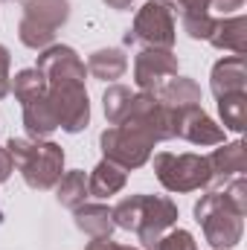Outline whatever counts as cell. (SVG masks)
Returning a JSON list of instances; mask_svg holds the SVG:
<instances>
[{
    "label": "cell",
    "mask_w": 247,
    "mask_h": 250,
    "mask_svg": "<svg viewBox=\"0 0 247 250\" xmlns=\"http://www.w3.org/2000/svg\"><path fill=\"white\" fill-rule=\"evenodd\" d=\"M111 215H114L117 227L137 233L143 248L154 250L157 242L163 239V233L169 227H175L178 204L166 195H131L111 209Z\"/></svg>",
    "instance_id": "1"
},
{
    "label": "cell",
    "mask_w": 247,
    "mask_h": 250,
    "mask_svg": "<svg viewBox=\"0 0 247 250\" xmlns=\"http://www.w3.org/2000/svg\"><path fill=\"white\" fill-rule=\"evenodd\" d=\"M6 151L12 154V163L21 169L26 187L32 189H53L62 181L64 172V151L59 143L50 140H23L12 137L6 143Z\"/></svg>",
    "instance_id": "2"
},
{
    "label": "cell",
    "mask_w": 247,
    "mask_h": 250,
    "mask_svg": "<svg viewBox=\"0 0 247 250\" xmlns=\"http://www.w3.org/2000/svg\"><path fill=\"white\" fill-rule=\"evenodd\" d=\"M245 215H239L233 209V204L224 198V192H206L198 204H195V221L201 224L206 242L215 250H230L242 242Z\"/></svg>",
    "instance_id": "3"
},
{
    "label": "cell",
    "mask_w": 247,
    "mask_h": 250,
    "mask_svg": "<svg viewBox=\"0 0 247 250\" xmlns=\"http://www.w3.org/2000/svg\"><path fill=\"white\" fill-rule=\"evenodd\" d=\"M70 18L67 0H23V21L18 26V38L29 50H47L56 41V32Z\"/></svg>",
    "instance_id": "4"
},
{
    "label": "cell",
    "mask_w": 247,
    "mask_h": 250,
    "mask_svg": "<svg viewBox=\"0 0 247 250\" xmlns=\"http://www.w3.org/2000/svg\"><path fill=\"white\" fill-rule=\"evenodd\" d=\"M154 143L157 140L151 134H145L143 128H134V125H128V123L111 125L99 137V146H102L105 160L123 166L125 172L145 166L148 157H151V151H154Z\"/></svg>",
    "instance_id": "5"
},
{
    "label": "cell",
    "mask_w": 247,
    "mask_h": 250,
    "mask_svg": "<svg viewBox=\"0 0 247 250\" xmlns=\"http://www.w3.org/2000/svg\"><path fill=\"white\" fill-rule=\"evenodd\" d=\"M154 175L169 192H195L212 184L209 160L201 154H154Z\"/></svg>",
    "instance_id": "6"
},
{
    "label": "cell",
    "mask_w": 247,
    "mask_h": 250,
    "mask_svg": "<svg viewBox=\"0 0 247 250\" xmlns=\"http://www.w3.org/2000/svg\"><path fill=\"white\" fill-rule=\"evenodd\" d=\"M125 44H145V50H172L175 47V9L166 0H148L134 26L125 35Z\"/></svg>",
    "instance_id": "7"
},
{
    "label": "cell",
    "mask_w": 247,
    "mask_h": 250,
    "mask_svg": "<svg viewBox=\"0 0 247 250\" xmlns=\"http://www.w3.org/2000/svg\"><path fill=\"white\" fill-rule=\"evenodd\" d=\"M47 102L56 114L59 128L67 134H79L90 123V102L84 82H53L47 84Z\"/></svg>",
    "instance_id": "8"
},
{
    "label": "cell",
    "mask_w": 247,
    "mask_h": 250,
    "mask_svg": "<svg viewBox=\"0 0 247 250\" xmlns=\"http://www.w3.org/2000/svg\"><path fill=\"white\" fill-rule=\"evenodd\" d=\"M35 70L47 79V84H53V82H84L87 79V67L79 59V53L73 47H64V44H53V47L41 50Z\"/></svg>",
    "instance_id": "9"
},
{
    "label": "cell",
    "mask_w": 247,
    "mask_h": 250,
    "mask_svg": "<svg viewBox=\"0 0 247 250\" xmlns=\"http://www.w3.org/2000/svg\"><path fill=\"white\" fill-rule=\"evenodd\" d=\"M172 76H178V56L172 50H143L134 59V84L145 93H154Z\"/></svg>",
    "instance_id": "10"
},
{
    "label": "cell",
    "mask_w": 247,
    "mask_h": 250,
    "mask_svg": "<svg viewBox=\"0 0 247 250\" xmlns=\"http://www.w3.org/2000/svg\"><path fill=\"white\" fill-rule=\"evenodd\" d=\"M178 137L195 146H221L224 128L212 123L201 105H189V108H178Z\"/></svg>",
    "instance_id": "11"
},
{
    "label": "cell",
    "mask_w": 247,
    "mask_h": 250,
    "mask_svg": "<svg viewBox=\"0 0 247 250\" xmlns=\"http://www.w3.org/2000/svg\"><path fill=\"white\" fill-rule=\"evenodd\" d=\"M209 87L218 96H227V93H245L247 90V64L245 56H227L221 62H215L212 67V76H209Z\"/></svg>",
    "instance_id": "12"
},
{
    "label": "cell",
    "mask_w": 247,
    "mask_h": 250,
    "mask_svg": "<svg viewBox=\"0 0 247 250\" xmlns=\"http://www.w3.org/2000/svg\"><path fill=\"white\" fill-rule=\"evenodd\" d=\"M215 50H227V53H236V56H245L247 53V18L245 15H236V18H221L215 21L209 38H206Z\"/></svg>",
    "instance_id": "13"
},
{
    "label": "cell",
    "mask_w": 247,
    "mask_h": 250,
    "mask_svg": "<svg viewBox=\"0 0 247 250\" xmlns=\"http://www.w3.org/2000/svg\"><path fill=\"white\" fill-rule=\"evenodd\" d=\"M209 169H212V181H227V178H239L247 169V157H245V143H221V148H215L209 157Z\"/></svg>",
    "instance_id": "14"
},
{
    "label": "cell",
    "mask_w": 247,
    "mask_h": 250,
    "mask_svg": "<svg viewBox=\"0 0 247 250\" xmlns=\"http://www.w3.org/2000/svg\"><path fill=\"white\" fill-rule=\"evenodd\" d=\"M73 218H76V227L90 239H111V233L117 230L111 209L102 204H82L73 209Z\"/></svg>",
    "instance_id": "15"
},
{
    "label": "cell",
    "mask_w": 247,
    "mask_h": 250,
    "mask_svg": "<svg viewBox=\"0 0 247 250\" xmlns=\"http://www.w3.org/2000/svg\"><path fill=\"white\" fill-rule=\"evenodd\" d=\"M157 102L169 105V108H189V105H201V87L186 79V76H172L169 82H163L154 90Z\"/></svg>",
    "instance_id": "16"
},
{
    "label": "cell",
    "mask_w": 247,
    "mask_h": 250,
    "mask_svg": "<svg viewBox=\"0 0 247 250\" xmlns=\"http://www.w3.org/2000/svg\"><path fill=\"white\" fill-rule=\"evenodd\" d=\"M125 181H128V172H125L123 166H117L111 160H102L87 175V192L93 198H108V195H117L125 187Z\"/></svg>",
    "instance_id": "17"
},
{
    "label": "cell",
    "mask_w": 247,
    "mask_h": 250,
    "mask_svg": "<svg viewBox=\"0 0 247 250\" xmlns=\"http://www.w3.org/2000/svg\"><path fill=\"white\" fill-rule=\"evenodd\" d=\"M125 70H128V59H125L123 50L117 47H105V50H96L90 59H87V73L99 82H114L120 79Z\"/></svg>",
    "instance_id": "18"
},
{
    "label": "cell",
    "mask_w": 247,
    "mask_h": 250,
    "mask_svg": "<svg viewBox=\"0 0 247 250\" xmlns=\"http://www.w3.org/2000/svg\"><path fill=\"white\" fill-rule=\"evenodd\" d=\"M23 125H26V131H29L35 140H44V137H50V134L59 128L56 114H53V108H50V102H47V93H44L41 99L23 105Z\"/></svg>",
    "instance_id": "19"
},
{
    "label": "cell",
    "mask_w": 247,
    "mask_h": 250,
    "mask_svg": "<svg viewBox=\"0 0 247 250\" xmlns=\"http://www.w3.org/2000/svg\"><path fill=\"white\" fill-rule=\"evenodd\" d=\"M87 195H90V192H87V175H84L82 169L64 172L62 181L56 184V198H59V204H62V207H67V209L82 207Z\"/></svg>",
    "instance_id": "20"
},
{
    "label": "cell",
    "mask_w": 247,
    "mask_h": 250,
    "mask_svg": "<svg viewBox=\"0 0 247 250\" xmlns=\"http://www.w3.org/2000/svg\"><path fill=\"white\" fill-rule=\"evenodd\" d=\"M218 114H221L224 128L242 134V131L247 128V90L245 93H227V96H218Z\"/></svg>",
    "instance_id": "21"
},
{
    "label": "cell",
    "mask_w": 247,
    "mask_h": 250,
    "mask_svg": "<svg viewBox=\"0 0 247 250\" xmlns=\"http://www.w3.org/2000/svg\"><path fill=\"white\" fill-rule=\"evenodd\" d=\"M12 90H15V99L21 105H29V102H35V99H41L47 93V79L35 67L32 70H21L15 76V82H12Z\"/></svg>",
    "instance_id": "22"
},
{
    "label": "cell",
    "mask_w": 247,
    "mask_h": 250,
    "mask_svg": "<svg viewBox=\"0 0 247 250\" xmlns=\"http://www.w3.org/2000/svg\"><path fill=\"white\" fill-rule=\"evenodd\" d=\"M131 87H125V84H114V87H108L105 90V96H102V105H105V120L111 125H120L125 120V114H128V108H131Z\"/></svg>",
    "instance_id": "23"
},
{
    "label": "cell",
    "mask_w": 247,
    "mask_h": 250,
    "mask_svg": "<svg viewBox=\"0 0 247 250\" xmlns=\"http://www.w3.org/2000/svg\"><path fill=\"white\" fill-rule=\"evenodd\" d=\"M181 21H184L186 35L195 41H206L212 26H215V18L209 12H189V15H181Z\"/></svg>",
    "instance_id": "24"
},
{
    "label": "cell",
    "mask_w": 247,
    "mask_h": 250,
    "mask_svg": "<svg viewBox=\"0 0 247 250\" xmlns=\"http://www.w3.org/2000/svg\"><path fill=\"white\" fill-rule=\"evenodd\" d=\"M157 250H198V245L189 230H169L157 242Z\"/></svg>",
    "instance_id": "25"
},
{
    "label": "cell",
    "mask_w": 247,
    "mask_h": 250,
    "mask_svg": "<svg viewBox=\"0 0 247 250\" xmlns=\"http://www.w3.org/2000/svg\"><path fill=\"white\" fill-rule=\"evenodd\" d=\"M224 198L233 204V209H236L239 215H245V212H247V181L242 178V175H239V178H236L227 189H224Z\"/></svg>",
    "instance_id": "26"
},
{
    "label": "cell",
    "mask_w": 247,
    "mask_h": 250,
    "mask_svg": "<svg viewBox=\"0 0 247 250\" xmlns=\"http://www.w3.org/2000/svg\"><path fill=\"white\" fill-rule=\"evenodd\" d=\"M9 64H12V56H9V50L0 44V99H6L9 96V90H12V79H9Z\"/></svg>",
    "instance_id": "27"
},
{
    "label": "cell",
    "mask_w": 247,
    "mask_h": 250,
    "mask_svg": "<svg viewBox=\"0 0 247 250\" xmlns=\"http://www.w3.org/2000/svg\"><path fill=\"white\" fill-rule=\"evenodd\" d=\"M172 9H181V15H189V12H209V3L212 0H166Z\"/></svg>",
    "instance_id": "28"
},
{
    "label": "cell",
    "mask_w": 247,
    "mask_h": 250,
    "mask_svg": "<svg viewBox=\"0 0 247 250\" xmlns=\"http://www.w3.org/2000/svg\"><path fill=\"white\" fill-rule=\"evenodd\" d=\"M15 172V163H12V154L6 151V146H0V184H6Z\"/></svg>",
    "instance_id": "29"
},
{
    "label": "cell",
    "mask_w": 247,
    "mask_h": 250,
    "mask_svg": "<svg viewBox=\"0 0 247 250\" xmlns=\"http://www.w3.org/2000/svg\"><path fill=\"white\" fill-rule=\"evenodd\" d=\"M87 250H134V248H123V245H117V242H111V239H93Z\"/></svg>",
    "instance_id": "30"
},
{
    "label": "cell",
    "mask_w": 247,
    "mask_h": 250,
    "mask_svg": "<svg viewBox=\"0 0 247 250\" xmlns=\"http://www.w3.org/2000/svg\"><path fill=\"white\" fill-rule=\"evenodd\" d=\"M242 3H245V0H212L209 6L218 9V12H233V9H242Z\"/></svg>",
    "instance_id": "31"
},
{
    "label": "cell",
    "mask_w": 247,
    "mask_h": 250,
    "mask_svg": "<svg viewBox=\"0 0 247 250\" xmlns=\"http://www.w3.org/2000/svg\"><path fill=\"white\" fill-rule=\"evenodd\" d=\"M108 3V9H117V12H123V9H128L134 0H105Z\"/></svg>",
    "instance_id": "32"
}]
</instances>
